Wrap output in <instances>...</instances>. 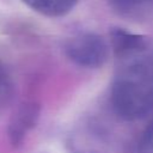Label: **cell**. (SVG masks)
<instances>
[{
    "label": "cell",
    "instance_id": "cell-1",
    "mask_svg": "<svg viewBox=\"0 0 153 153\" xmlns=\"http://www.w3.org/2000/svg\"><path fill=\"white\" fill-rule=\"evenodd\" d=\"M127 61L111 87V104L124 120H137L153 109V57L143 53Z\"/></svg>",
    "mask_w": 153,
    "mask_h": 153
},
{
    "label": "cell",
    "instance_id": "cell-2",
    "mask_svg": "<svg viewBox=\"0 0 153 153\" xmlns=\"http://www.w3.org/2000/svg\"><path fill=\"white\" fill-rule=\"evenodd\" d=\"M66 53L78 66L97 68L108 57V45L102 37L94 33H82L68 41Z\"/></svg>",
    "mask_w": 153,
    "mask_h": 153
},
{
    "label": "cell",
    "instance_id": "cell-3",
    "mask_svg": "<svg viewBox=\"0 0 153 153\" xmlns=\"http://www.w3.org/2000/svg\"><path fill=\"white\" fill-rule=\"evenodd\" d=\"M111 45L116 56L121 60L134 57L146 50V43L139 35L116 29L111 32Z\"/></svg>",
    "mask_w": 153,
    "mask_h": 153
},
{
    "label": "cell",
    "instance_id": "cell-4",
    "mask_svg": "<svg viewBox=\"0 0 153 153\" xmlns=\"http://www.w3.org/2000/svg\"><path fill=\"white\" fill-rule=\"evenodd\" d=\"M29 7L36 12L49 16L57 17L63 16L69 12L78 0H23Z\"/></svg>",
    "mask_w": 153,
    "mask_h": 153
},
{
    "label": "cell",
    "instance_id": "cell-5",
    "mask_svg": "<svg viewBox=\"0 0 153 153\" xmlns=\"http://www.w3.org/2000/svg\"><path fill=\"white\" fill-rule=\"evenodd\" d=\"M35 116H36V111L32 106L20 110V112L18 114V117L16 118L13 124L11 126V134L10 135H11L13 143L20 142V140L23 139V136L25 135L27 129L32 126Z\"/></svg>",
    "mask_w": 153,
    "mask_h": 153
},
{
    "label": "cell",
    "instance_id": "cell-6",
    "mask_svg": "<svg viewBox=\"0 0 153 153\" xmlns=\"http://www.w3.org/2000/svg\"><path fill=\"white\" fill-rule=\"evenodd\" d=\"M137 153H153V120L142 133L137 146Z\"/></svg>",
    "mask_w": 153,
    "mask_h": 153
},
{
    "label": "cell",
    "instance_id": "cell-7",
    "mask_svg": "<svg viewBox=\"0 0 153 153\" xmlns=\"http://www.w3.org/2000/svg\"><path fill=\"white\" fill-rule=\"evenodd\" d=\"M151 1L152 0H110L111 5L120 11H133Z\"/></svg>",
    "mask_w": 153,
    "mask_h": 153
},
{
    "label": "cell",
    "instance_id": "cell-8",
    "mask_svg": "<svg viewBox=\"0 0 153 153\" xmlns=\"http://www.w3.org/2000/svg\"><path fill=\"white\" fill-rule=\"evenodd\" d=\"M1 73H2V71H1V69H0V74H1Z\"/></svg>",
    "mask_w": 153,
    "mask_h": 153
}]
</instances>
